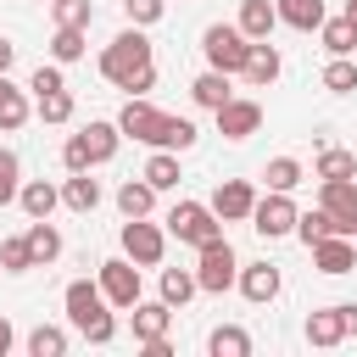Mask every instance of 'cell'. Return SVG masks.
<instances>
[{"mask_svg":"<svg viewBox=\"0 0 357 357\" xmlns=\"http://www.w3.org/2000/svg\"><path fill=\"white\" fill-rule=\"evenodd\" d=\"M67 318H73V329L84 335V340H95V346H112V335H117V324H112V301H106V290L100 284H89V279H73L67 284Z\"/></svg>","mask_w":357,"mask_h":357,"instance_id":"1","label":"cell"},{"mask_svg":"<svg viewBox=\"0 0 357 357\" xmlns=\"http://www.w3.org/2000/svg\"><path fill=\"white\" fill-rule=\"evenodd\" d=\"M139 67H151V39H145L139 28H123V33L100 50V78H112V84L123 89Z\"/></svg>","mask_w":357,"mask_h":357,"instance_id":"2","label":"cell"},{"mask_svg":"<svg viewBox=\"0 0 357 357\" xmlns=\"http://www.w3.org/2000/svg\"><path fill=\"white\" fill-rule=\"evenodd\" d=\"M167 234L201 251L206 240H218V234H223V218L212 212V201H206V206H201V201H178V206L167 212Z\"/></svg>","mask_w":357,"mask_h":357,"instance_id":"3","label":"cell"},{"mask_svg":"<svg viewBox=\"0 0 357 357\" xmlns=\"http://www.w3.org/2000/svg\"><path fill=\"white\" fill-rule=\"evenodd\" d=\"M201 50H206V61H212L218 73H245L251 39L240 33V22H234V28H229V22H212V28L201 33Z\"/></svg>","mask_w":357,"mask_h":357,"instance_id":"4","label":"cell"},{"mask_svg":"<svg viewBox=\"0 0 357 357\" xmlns=\"http://www.w3.org/2000/svg\"><path fill=\"white\" fill-rule=\"evenodd\" d=\"M195 279H201V290L206 296H223L234 279H240V262H234V245L218 234V240H206L201 245V262H195Z\"/></svg>","mask_w":357,"mask_h":357,"instance_id":"5","label":"cell"},{"mask_svg":"<svg viewBox=\"0 0 357 357\" xmlns=\"http://www.w3.org/2000/svg\"><path fill=\"white\" fill-rule=\"evenodd\" d=\"M296 201H290V190H268V195H257V206H251V229L262 234V240H279V234H296Z\"/></svg>","mask_w":357,"mask_h":357,"instance_id":"6","label":"cell"},{"mask_svg":"<svg viewBox=\"0 0 357 357\" xmlns=\"http://www.w3.org/2000/svg\"><path fill=\"white\" fill-rule=\"evenodd\" d=\"M162 251H167V234H162L156 223H145V218H128V223H123V257H128V262L156 268Z\"/></svg>","mask_w":357,"mask_h":357,"instance_id":"7","label":"cell"},{"mask_svg":"<svg viewBox=\"0 0 357 357\" xmlns=\"http://www.w3.org/2000/svg\"><path fill=\"white\" fill-rule=\"evenodd\" d=\"M100 290H106L112 307H134V301H139V262L106 257V262H100Z\"/></svg>","mask_w":357,"mask_h":357,"instance_id":"8","label":"cell"},{"mask_svg":"<svg viewBox=\"0 0 357 357\" xmlns=\"http://www.w3.org/2000/svg\"><path fill=\"white\" fill-rule=\"evenodd\" d=\"M318 206H329V212H335V223H340L346 234H357V178H324Z\"/></svg>","mask_w":357,"mask_h":357,"instance_id":"9","label":"cell"},{"mask_svg":"<svg viewBox=\"0 0 357 357\" xmlns=\"http://www.w3.org/2000/svg\"><path fill=\"white\" fill-rule=\"evenodd\" d=\"M262 128V106L257 100H223L218 106V134L223 139H251Z\"/></svg>","mask_w":357,"mask_h":357,"instance_id":"10","label":"cell"},{"mask_svg":"<svg viewBox=\"0 0 357 357\" xmlns=\"http://www.w3.org/2000/svg\"><path fill=\"white\" fill-rule=\"evenodd\" d=\"M251 206H257V190H251L245 178H223V184L212 190V212H218L223 223H240V218H251Z\"/></svg>","mask_w":357,"mask_h":357,"instance_id":"11","label":"cell"},{"mask_svg":"<svg viewBox=\"0 0 357 357\" xmlns=\"http://www.w3.org/2000/svg\"><path fill=\"white\" fill-rule=\"evenodd\" d=\"M156 123H162V112H156L145 95H128V106L117 112V128H123V139H139V145H151Z\"/></svg>","mask_w":357,"mask_h":357,"instance_id":"12","label":"cell"},{"mask_svg":"<svg viewBox=\"0 0 357 357\" xmlns=\"http://www.w3.org/2000/svg\"><path fill=\"white\" fill-rule=\"evenodd\" d=\"M312 268H318V273H351V268H357V240H351V234L318 240V245H312Z\"/></svg>","mask_w":357,"mask_h":357,"instance_id":"13","label":"cell"},{"mask_svg":"<svg viewBox=\"0 0 357 357\" xmlns=\"http://www.w3.org/2000/svg\"><path fill=\"white\" fill-rule=\"evenodd\" d=\"M167 324H173V307L167 301H134V340L139 346L167 340Z\"/></svg>","mask_w":357,"mask_h":357,"instance_id":"14","label":"cell"},{"mask_svg":"<svg viewBox=\"0 0 357 357\" xmlns=\"http://www.w3.org/2000/svg\"><path fill=\"white\" fill-rule=\"evenodd\" d=\"M240 296L257 301V307L273 301V296H279V268H273V262H245V268H240Z\"/></svg>","mask_w":357,"mask_h":357,"instance_id":"15","label":"cell"},{"mask_svg":"<svg viewBox=\"0 0 357 357\" xmlns=\"http://www.w3.org/2000/svg\"><path fill=\"white\" fill-rule=\"evenodd\" d=\"M22 234H28V257H33V268H45V262H56V257H61V234H56V223H50V218H33Z\"/></svg>","mask_w":357,"mask_h":357,"instance_id":"16","label":"cell"},{"mask_svg":"<svg viewBox=\"0 0 357 357\" xmlns=\"http://www.w3.org/2000/svg\"><path fill=\"white\" fill-rule=\"evenodd\" d=\"M307 340H312V346H340V340H346V312H340V307L307 312Z\"/></svg>","mask_w":357,"mask_h":357,"instance_id":"17","label":"cell"},{"mask_svg":"<svg viewBox=\"0 0 357 357\" xmlns=\"http://www.w3.org/2000/svg\"><path fill=\"white\" fill-rule=\"evenodd\" d=\"M245 78H251L257 89H268V84L279 78V50H273L268 39H251V56H245Z\"/></svg>","mask_w":357,"mask_h":357,"instance_id":"18","label":"cell"},{"mask_svg":"<svg viewBox=\"0 0 357 357\" xmlns=\"http://www.w3.org/2000/svg\"><path fill=\"white\" fill-rule=\"evenodd\" d=\"M151 145H156V151H190V145H195V123H190V117H167V112H162V123H156Z\"/></svg>","mask_w":357,"mask_h":357,"instance_id":"19","label":"cell"},{"mask_svg":"<svg viewBox=\"0 0 357 357\" xmlns=\"http://www.w3.org/2000/svg\"><path fill=\"white\" fill-rule=\"evenodd\" d=\"M78 139H84V151H89V167H95V162H112V156H117V139H123V128H117V123H89Z\"/></svg>","mask_w":357,"mask_h":357,"instance_id":"20","label":"cell"},{"mask_svg":"<svg viewBox=\"0 0 357 357\" xmlns=\"http://www.w3.org/2000/svg\"><path fill=\"white\" fill-rule=\"evenodd\" d=\"M296 234H301V245L312 251L318 240H329V234H346V229L335 223V212H329V206H312V212H301V218H296Z\"/></svg>","mask_w":357,"mask_h":357,"instance_id":"21","label":"cell"},{"mask_svg":"<svg viewBox=\"0 0 357 357\" xmlns=\"http://www.w3.org/2000/svg\"><path fill=\"white\" fill-rule=\"evenodd\" d=\"M273 22H279L273 0H240V33H245V39H268Z\"/></svg>","mask_w":357,"mask_h":357,"instance_id":"22","label":"cell"},{"mask_svg":"<svg viewBox=\"0 0 357 357\" xmlns=\"http://www.w3.org/2000/svg\"><path fill=\"white\" fill-rule=\"evenodd\" d=\"M273 11H279V22H290L301 33L324 28V0H273Z\"/></svg>","mask_w":357,"mask_h":357,"instance_id":"23","label":"cell"},{"mask_svg":"<svg viewBox=\"0 0 357 357\" xmlns=\"http://www.w3.org/2000/svg\"><path fill=\"white\" fill-rule=\"evenodd\" d=\"M190 95H195V106H206V112H218L223 100H234V89H229V73H201L195 84H190Z\"/></svg>","mask_w":357,"mask_h":357,"instance_id":"24","label":"cell"},{"mask_svg":"<svg viewBox=\"0 0 357 357\" xmlns=\"http://www.w3.org/2000/svg\"><path fill=\"white\" fill-rule=\"evenodd\" d=\"M56 201H61V190H56V184H45V178H28V184H22V195H17V206H22L28 218H50V212H56Z\"/></svg>","mask_w":357,"mask_h":357,"instance_id":"25","label":"cell"},{"mask_svg":"<svg viewBox=\"0 0 357 357\" xmlns=\"http://www.w3.org/2000/svg\"><path fill=\"white\" fill-rule=\"evenodd\" d=\"M206 351H212V357H251V335H245L240 324H218V329L206 335Z\"/></svg>","mask_w":357,"mask_h":357,"instance_id":"26","label":"cell"},{"mask_svg":"<svg viewBox=\"0 0 357 357\" xmlns=\"http://www.w3.org/2000/svg\"><path fill=\"white\" fill-rule=\"evenodd\" d=\"M312 178H318V184H324V178H357V156H351V151H340V145H324V151H318Z\"/></svg>","mask_w":357,"mask_h":357,"instance_id":"27","label":"cell"},{"mask_svg":"<svg viewBox=\"0 0 357 357\" xmlns=\"http://www.w3.org/2000/svg\"><path fill=\"white\" fill-rule=\"evenodd\" d=\"M139 178H145L151 190H178V178H184V173H178V151H156Z\"/></svg>","mask_w":357,"mask_h":357,"instance_id":"28","label":"cell"},{"mask_svg":"<svg viewBox=\"0 0 357 357\" xmlns=\"http://www.w3.org/2000/svg\"><path fill=\"white\" fill-rule=\"evenodd\" d=\"M61 201H67L73 212H95V206H100V184L89 178V167H84V173H73V178L61 184Z\"/></svg>","mask_w":357,"mask_h":357,"instance_id":"29","label":"cell"},{"mask_svg":"<svg viewBox=\"0 0 357 357\" xmlns=\"http://www.w3.org/2000/svg\"><path fill=\"white\" fill-rule=\"evenodd\" d=\"M22 123H28V95H22L17 84H6V73H0V128L17 134Z\"/></svg>","mask_w":357,"mask_h":357,"instance_id":"30","label":"cell"},{"mask_svg":"<svg viewBox=\"0 0 357 357\" xmlns=\"http://www.w3.org/2000/svg\"><path fill=\"white\" fill-rule=\"evenodd\" d=\"M117 206H123V218H151V206H156V190H151L145 178H128V184L117 190Z\"/></svg>","mask_w":357,"mask_h":357,"instance_id":"31","label":"cell"},{"mask_svg":"<svg viewBox=\"0 0 357 357\" xmlns=\"http://www.w3.org/2000/svg\"><path fill=\"white\" fill-rule=\"evenodd\" d=\"M195 290H201V279H195L190 268H162V301H167V307H184Z\"/></svg>","mask_w":357,"mask_h":357,"instance_id":"32","label":"cell"},{"mask_svg":"<svg viewBox=\"0 0 357 357\" xmlns=\"http://www.w3.org/2000/svg\"><path fill=\"white\" fill-rule=\"evenodd\" d=\"M324 50H329V56H351V50H357V28H351V17H335V22L324 17Z\"/></svg>","mask_w":357,"mask_h":357,"instance_id":"33","label":"cell"},{"mask_svg":"<svg viewBox=\"0 0 357 357\" xmlns=\"http://www.w3.org/2000/svg\"><path fill=\"white\" fill-rule=\"evenodd\" d=\"M33 112H39V123H67L73 117V95L67 89H45V95H33Z\"/></svg>","mask_w":357,"mask_h":357,"instance_id":"34","label":"cell"},{"mask_svg":"<svg viewBox=\"0 0 357 357\" xmlns=\"http://www.w3.org/2000/svg\"><path fill=\"white\" fill-rule=\"evenodd\" d=\"M50 17H56V28H89L95 6L89 0H50Z\"/></svg>","mask_w":357,"mask_h":357,"instance_id":"35","label":"cell"},{"mask_svg":"<svg viewBox=\"0 0 357 357\" xmlns=\"http://www.w3.org/2000/svg\"><path fill=\"white\" fill-rule=\"evenodd\" d=\"M84 33H89V28H56V33H50V56H56L61 67L78 61V56H84Z\"/></svg>","mask_w":357,"mask_h":357,"instance_id":"36","label":"cell"},{"mask_svg":"<svg viewBox=\"0 0 357 357\" xmlns=\"http://www.w3.org/2000/svg\"><path fill=\"white\" fill-rule=\"evenodd\" d=\"M28 351H33V357H61V351H67V329H56V324H39V329L28 335Z\"/></svg>","mask_w":357,"mask_h":357,"instance_id":"37","label":"cell"},{"mask_svg":"<svg viewBox=\"0 0 357 357\" xmlns=\"http://www.w3.org/2000/svg\"><path fill=\"white\" fill-rule=\"evenodd\" d=\"M17 195H22V162H17V151L0 145V206L17 201Z\"/></svg>","mask_w":357,"mask_h":357,"instance_id":"38","label":"cell"},{"mask_svg":"<svg viewBox=\"0 0 357 357\" xmlns=\"http://www.w3.org/2000/svg\"><path fill=\"white\" fill-rule=\"evenodd\" d=\"M324 89H329V95H351V89H357V67H351L346 56H335V61L324 67Z\"/></svg>","mask_w":357,"mask_h":357,"instance_id":"39","label":"cell"},{"mask_svg":"<svg viewBox=\"0 0 357 357\" xmlns=\"http://www.w3.org/2000/svg\"><path fill=\"white\" fill-rule=\"evenodd\" d=\"M262 178H268V190H296V184H301V162H296V156H273Z\"/></svg>","mask_w":357,"mask_h":357,"instance_id":"40","label":"cell"},{"mask_svg":"<svg viewBox=\"0 0 357 357\" xmlns=\"http://www.w3.org/2000/svg\"><path fill=\"white\" fill-rule=\"evenodd\" d=\"M0 268H6V273H28V268H33V257H28V234L0 240Z\"/></svg>","mask_w":357,"mask_h":357,"instance_id":"41","label":"cell"},{"mask_svg":"<svg viewBox=\"0 0 357 357\" xmlns=\"http://www.w3.org/2000/svg\"><path fill=\"white\" fill-rule=\"evenodd\" d=\"M123 11H128V22H134V28L162 22V0H123Z\"/></svg>","mask_w":357,"mask_h":357,"instance_id":"42","label":"cell"},{"mask_svg":"<svg viewBox=\"0 0 357 357\" xmlns=\"http://www.w3.org/2000/svg\"><path fill=\"white\" fill-rule=\"evenodd\" d=\"M28 89H33V95H45V89H67V78H61V67H33Z\"/></svg>","mask_w":357,"mask_h":357,"instance_id":"43","label":"cell"},{"mask_svg":"<svg viewBox=\"0 0 357 357\" xmlns=\"http://www.w3.org/2000/svg\"><path fill=\"white\" fill-rule=\"evenodd\" d=\"M61 162H67V173H84V167H89V151H84V139H78V134L67 139V151H61Z\"/></svg>","mask_w":357,"mask_h":357,"instance_id":"44","label":"cell"},{"mask_svg":"<svg viewBox=\"0 0 357 357\" xmlns=\"http://www.w3.org/2000/svg\"><path fill=\"white\" fill-rule=\"evenodd\" d=\"M151 84H156V67H139V73H134V78H128L123 89H128V95H145Z\"/></svg>","mask_w":357,"mask_h":357,"instance_id":"45","label":"cell"},{"mask_svg":"<svg viewBox=\"0 0 357 357\" xmlns=\"http://www.w3.org/2000/svg\"><path fill=\"white\" fill-rule=\"evenodd\" d=\"M11 61H17V45H11V39H0V73H11Z\"/></svg>","mask_w":357,"mask_h":357,"instance_id":"46","label":"cell"},{"mask_svg":"<svg viewBox=\"0 0 357 357\" xmlns=\"http://www.w3.org/2000/svg\"><path fill=\"white\" fill-rule=\"evenodd\" d=\"M340 312H346V335H357V301H340Z\"/></svg>","mask_w":357,"mask_h":357,"instance_id":"47","label":"cell"},{"mask_svg":"<svg viewBox=\"0 0 357 357\" xmlns=\"http://www.w3.org/2000/svg\"><path fill=\"white\" fill-rule=\"evenodd\" d=\"M11 340H17V335H11V318H0V357L11 351Z\"/></svg>","mask_w":357,"mask_h":357,"instance_id":"48","label":"cell"},{"mask_svg":"<svg viewBox=\"0 0 357 357\" xmlns=\"http://www.w3.org/2000/svg\"><path fill=\"white\" fill-rule=\"evenodd\" d=\"M346 17H351V28H357V0H346Z\"/></svg>","mask_w":357,"mask_h":357,"instance_id":"49","label":"cell"},{"mask_svg":"<svg viewBox=\"0 0 357 357\" xmlns=\"http://www.w3.org/2000/svg\"><path fill=\"white\" fill-rule=\"evenodd\" d=\"M351 240H357V234H351Z\"/></svg>","mask_w":357,"mask_h":357,"instance_id":"50","label":"cell"}]
</instances>
